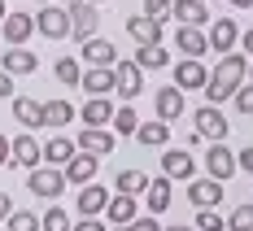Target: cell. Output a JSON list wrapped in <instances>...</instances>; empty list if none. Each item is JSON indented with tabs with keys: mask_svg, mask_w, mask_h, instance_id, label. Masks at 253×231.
<instances>
[{
	"mask_svg": "<svg viewBox=\"0 0 253 231\" xmlns=\"http://www.w3.org/2000/svg\"><path fill=\"white\" fill-rule=\"evenodd\" d=\"M245 78H249V57H245V52H223L218 66H214V75H210V83H205V101L210 105L231 101Z\"/></svg>",
	"mask_w": 253,
	"mask_h": 231,
	"instance_id": "cell-1",
	"label": "cell"
},
{
	"mask_svg": "<svg viewBox=\"0 0 253 231\" xmlns=\"http://www.w3.org/2000/svg\"><path fill=\"white\" fill-rule=\"evenodd\" d=\"M66 188H70V183H66V170H61V166H48V161H40V166L26 175V192L40 196V201H57Z\"/></svg>",
	"mask_w": 253,
	"mask_h": 231,
	"instance_id": "cell-2",
	"label": "cell"
},
{
	"mask_svg": "<svg viewBox=\"0 0 253 231\" xmlns=\"http://www.w3.org/2000/svg\"><path fill=\"white\" fill-rule=\"evenodd\" d=\"M114 96H123V101H135V96H144V70L135 66V57L131 61H114Z\"/></svg>",
	"mask_w": 253,
	"mask_h": 231,
	"instance_id": "cell-3",
	"label": "cell"
},
{
	"mask_svg": "<svg viewBox=\"0 0 253 231\" xmlns=\"http://www.w3.org/2000/svg\"><path fill=\"white\" fill-rule=\"evenodd\" d=\"M66 13H70V35H75L79 44H87V39L96 35V26H101L96 4H87V0H70V4H66Z\"/></svg>",
	"mask_w": 253,
	"mask_h": 231,
	"instance_id": "cell-4",
	"label": "cell"
},
{
	"mask_svg": "<svg viewBox=\"0 0 253 231\" xmlns=\"http://www.w3.org/2000/svg\"><path fill=\"white\" fill-rule=\"evenodd\" d=\"M192 131L201 135V140H227V118H223V109L218 105H201L197 114H192Z\"/></svg>",
	"mask_w": 253,
	"mask_h": 231,
	"instance_id": "cell-5",
	"label": "cell"
},
{
	"mask_svg": "<svg viewBox=\"0 0 253 231\" xmlns=\"http://www.w3.org/2000/svg\"><path fill=\"white\" fill-rule=\"evenodd\" d=\"M205 83H210V70H205L201 57H183V61H175V87L179 92H205Z\"/></svg>",
	"mask_w": 253,
	"mask_h": 231,
	"instance_id": "cell-6",
	"label": "cell"
},
{
	"mask_svg": "<svg viewBox=\"0 0 253 231\" xmlns=\"http://www.w3.org/2000/svg\"><path fill=\"white\" fill-rule=\"evenodd\" d=\"M205 170H210V179H223V183L240 170V166H236V153H231L223 140H210V149H205Z\"/></svg>",
	"mask_w": 253,
	"mask_h": 231,
	"instance_id": "cell-7",
	"label": "cell"
},
{
	"mask_svg": "<svg viewBox=\"0 0 253 231\" xmlns=\"http://www.w3.org/2000/svg\"><path fill=\"white\" fill-rule=\"evenodd\" d=\"M35 31H40L44 39H66V35H70V13L57 9V4H40V13H35Z\"/></svg>",
	"mask_w": 253,
	"mask_h": 231,
	"instance_id": "cell-8",
	"label": "cell"
},
{
	"mask_svg": "<svg viewBox=\"0 0 253 231\" xmlns=\"http://www.w3.org/2000/svg\"><path fill=\"white\" fill-rule=\"evenodd\" d=\"M0 35H4V44H9V48H22L26 39H31V35H40V31H35V18H31V13H4Z\"/></svg>",
	"mask_w": 253,
	"mask_h": 231,
	"instance_id": "cell-9",
	"label": "cell"
},
{
	"mask_svg": "<svg viewBox=\"0 0 253 231\" xmlns=\"http://www.w3.org/2000/svg\"><path fill=\"white\" fill-rule=\"evenodd\" d=\"M162 175H166V179H192V175H197V161H192V153H188V149H170V144H166V149H162Z\"/></svg>",
	"mask_w": 253,
	"mask_h": 231,
	"instance_id": "cell-10",
	"label": "cell"
},
{
	"mask_svg": "<svg viewBox=\"0 0 253 231\" xmlns=\"http://www.w3.org/2000/svg\"><path fill=\"white\" fill-rule=\"evenodd\" d=\"M61 170H66V183L83 188V183H92V179H96V170H101V157H96V153H83V149H79V153L70 157Z\"/></svg>",
	"mask_w": 253,
	"mask_h": 231,
	"instance_id": "cell-11",
	"label": "cell"
},
{
	"mask_svg": "<svg viewBox=\"0 0 253 231\" xmlns=\"http://www.w3.org/2000/svg\"><path fill=\"white\" fill-rule=\"evenodd\" d=\"M205 39H210V52H236V44H240V26L231 22V18H218V22H210V31H205Z\"/></svg>",
	"mask_w": 253,
	"mask_h": 231,
	"instance_id": "cell-12",
	"label": "cell"
},
{
	"mask_svg": "<svg viewBox=\"0 0 253 231\" xmlns=\"http://www.w3.org/2000/svg\"><path fill=\"white\" fill-rule=\"evenodd\" d=\"M109 188H101V183H83L79 188V218H96V214H105V205H109Z\"/></svg>",
	"mask_w": 253,
	"mask_h": 231,
	"instance_id": "cell-13",
	"label": "cell"
},
{
	"mask_svg": "<svg viewBox=\"0 0 253 231\" xmlns=\"http://www.w3.org/2000/svg\"><path fill=\"white\" fill-rule=\"evenodd\" d=\"M44 161V144L31 135V131H18L13 135V166H26V170H35Z\"/></svg>",
	"mask_w": 253,
	"mask_h": 231,
	"instance_id": "cell-14",
	"label": "cell"
},
{
	"mask_svg": "<svg viewBox=\"0 0 253 231\" xmlns=\"http://www.w3.org/2000/svg\"><path fill=\"white\" fill-rule=\"evenodd\" d=\"M0 70H9V75L18 78V75H35V70H40V57H35V52L26 48H9V44H4V57H0Z\"/></svg>",
	"mask_w": 253,
	"mask_h": 231,
	"instance_id": "cell-15",
	"label": "cell"
},
{
	"mask_svg": "<svg viewBox=\"0 0 253 231\" xmlns=\"http://www.w3.org/2000/svg\"><path fill=\"white\" fill-rule=\"evenodd\" d=\"M188 201L197 209H210L223 201V179H188Z\"/></svg>",
	"mask_w": 253,
	"mask_h": 231,
	"instance_id": "cell-16",
	"label": "cell"
},
{
	"mask_svg": "<svg viewBox=\"0 0 253 231\" xmlns=\"http://www.w3.org/2000/svg\"><path fill=\"white\" fill-rule=\"evenodd\" d=\"M87 96H109L114 92V66H83V83Z\"/></svg>",
	"mask_w": 253,
	"mask_h": 231,
	"instance_id": "cell-17",
	"label": "cell"
},
{
	"mask_svg": "<svg viewBox=\"0 0 253 231\" xmlns=\"http://www.w3.org/2000/svg\"><path fill=\"white\" fill-rule=\"evenodd\" d=\"M105 218H109V227H123V223H131V218H140V201H135L131 192H118V196H109Z\"/></svg>",
	"mask_w": 253,
	"mask_h": 231,
	"instance_id": "cell-18",
	"label": "cell"
},
{
	"mask_svg": "<svg viewBox=\"0 0 253 231\" xmlns=\"http://www.w3.org/2000/svg\"><path fill=\"white\" fill-rule=\"evenodd\" d=\"M175 48L183 57H205L210 52V39H205L201 26H175Z\"/></svg>",
	"mask_w": 253,
	"mask_h": 231,
	"instance_id": "cell-19",
	"label": "cell"
},
{
	"mask_svg": "<svg viewBox=\"0 0 253 231\" xmlns=\"http://www.w3.org/2000/svg\"><path fill=\"white\" fill-rule=\"evenodd\" d=\"M9 105H13V118H18L26 131L44 127V101H35V96H13Z\"/></svg>",
	"mask_w": 253,
	"mask_h": 231,
	"instance_id": "cell-20",
	"label": "cell"
},
{
	"mask_svg": "<svg viewBox=\"0 0 253 231\" xmlns=\"http://www.w3.org/2000/svg\"><path fill=\"white\" fill-rule=\"evenodd\" d=\"M170 18L179 26H210V9H205V0H175Z\"/></svg>",
	"mask_w": 253,
	"mask_h": 231,
	"instance_id": "cell-21",
	"label": "cell"
},
{
	"mask_svg": "<svg viewBox=\"0 0 253 231\" xmlns=\"http://www.w3.org/2000/svg\"><path fill=\"white\" fill-rule=\"evenodd\" d=\"M114 144H118V135H114V131H105V127H87V131H79V149H83V153L105 157V153H114Z\"/></svg>",
	"mask_w": 253,
	"mask_h": 231,
	"instance_id": "cell-22",
	"label": "cell"
},
{
	"mask_svg": "<svg viewBox=\"0 0 253 231\" xmlns=\"http://www.w3.org/2000/svg\"><path fill=\"white\" fill-rule=\"evenodd\" d=\"M153 105H157V118H162V122L183 118V92H179L175 83H170V87H157V92H153Z\"/></svg>",
	"mask_w": 253,
	"mask_h": 231,
	"instance_id": "cell-23",
	"label": "cell"
},
{
	"mask_svg": "<svg viewBox=\"0 0 253 231\" xmlns=\"http://www.w3.org/2000/svg\"><path fill=\"white\" fill-rule=\"evenodd\" d=\"M79 61H87V66H114V61H118V48H114L109 39H101V35H92V39L79 48Z\"/></svg>",
	"mask_w": 253,
	"mask_h": 231,
	"instance_id": "cell-24",
	"label": "cell"
},
{
	"mask_svg": "<svg viewBox=\"0 0 253 231\" xmlns=\"http://www.w3.org/2000/svg\"><path fill=\"white\" fill-rule=\"evenodd\" d=\"M175 179H166V175H157V179H149V188H144V201H149V214H166L170 209V196H175V188H170Z\"/></svg>",
	"mask_w": 253,
	"mask_h": 231,
	"instance_id": "cell-25",
	"label": "cell"
},
{
	"mask_svg": "<svg viewBox=\"0 0 253 231\" xmlns=\"http://www.w3.org/2000/svg\"><path fill=\"white\" fill-rule=\"evenodd\" d=\"M114 122V101L109 96H87L83 101V127H109Z\"/></svg>",
	"mask_w": 253,
	"mask_h": 231,
	"instance_id": "cell-26",
	"label": "cell"
},
{
	"mask_svg": "<svg viewBox=\"0 0 253 231\" xmlns=\"http://www.w3.org/2000/svg\"><path fill=\"white\" fill-rule=\"evenodd\" d=\"M70 122H75V105L61 101V96H48V101H44V127L61 131V127H70Z\"/></svg>",
	"mask_w": 253,
	"mask_h": 231,
	"instance_id": "cell-27",
	"label": "cell"
},
{
	"mask_svg": "<svg viewBox=\"0 0 253 231\" xmlns=\"http://www.w3.org/2000/svg\"><path fill=\"white\" fill-rule=\"evenodd\" d=\"M126 31H131L135 44H162V22H153V18H144V13L126 18Z\"/></svg>",
	"mask_w": 253,
	"mask_h": 231,
	"instance_id": "cell-28",
	"label": "cell"
},
{
	"mask_svg": "<svg viewBox=\"0 0 253 231\" xmlns=\"http://www.w3.org/2000/svg\"><path fill=\"white\" fill-rule=\"evenodd\" d=\"M135 140H140L144 149H166V144H170V127H166L162 118H153V122H140Z\"/></svg>",
	"mask_w": 253,
	"mask_h": 231,
	"instance_id": "cell-29",
	"label": "cell"
},
{
	"mask_svg": "<svg viewBox=\"0 0 253 231\" xmlns=\"http://www.w3.org/2000/svg\"><path fill=\"white\" fill-rule=\"evenodd\" d=\"M75 153H79V144L70 135H52L48 144H44V161H48V166H66Z\"/></svg>",
	"mask_w": 253,
	"mask_h": 231,
	"instance_id": "cell-30",
	"label": "cell"
},
{
	"mask_svg": "<svg viewBox=\"0 0 253 231\" xmlns=\"http://www.w3.org/2000/svg\"><path fill=\"white\" fill-rule=\"evenodd\" d=\"M166 61H170V57H166L162 44H140V48H135V66H140V70H162Z\"/></svg>",
	"mask_w": 253,
	"mask_h": 231,
	"instance_id": "cell-31",
	"label": "cell"
},
{
	"mask_svg": "<svg viewBox=\"0 0 253 231\" xmlns=\"http://www.w3.org/2000/svg\"><path fill=\"white\" fill-rule=\"evenodd\" d=\"M52 75H57V83H66V87H79L83 83V66H79V57H57Z\"/></svg>",
	"mask_w": 253,
	"mask_h": 231,
	"instance_id": "cell-32",
	"label": "cell"
},
{
	"mask_svg": "<svg viewBox=\"0 0 253 231\" xmlns=\"http://www.w3.org/2000/svg\"><path fill=\"white\" fill-rule=\"evenodd\" d=\"M109 127H114V135H135L140 131V114L131 105H123V109H114V122Z\"/></svg>",
	"mask_w": 253,
	"mask_h": 231,
	"instance_id": "cell-33",
	"label": "cell"
},
{
	"mask_svg": "<svg viewBox=\"0 0 253 231\" xmlns=\"http://www.w3.org/2000/svg\"><path fill=\"white\" fill-rule=\"evenodd\" d=\"M114 188H118V192H131V196H140V192L149 188V175H144V170H118Z\"/></svg>",
	"mask_w": 253,
	"mask_h": 231,
	"instance_id": "cell-34",
	"label": "cell"
},
{
	"mask_svg": "<svg viewBox=\"0 0 253 231\" xmlns=\"http://www.w3.org/2000/svg\"><path fill=\"white\" fill-rule=\"evenodd\" d=\"M40 223H44V231H75V218H70V214H66L61 205H48Z\"/></svg>",
	"mask_w": 253,
	"mask_h": 231,
	"instance_id": "cell-35",
	"label": "cell"
},
{
	"mask_svg": "<svg viewBox=\"0 0 253 231\" xmlns=\"http://www.w3.org/2000/svg\"><path fill=\"white\" fill-rule=\"evenodd\" d=\"M9 231H44V223H40L35 209H13L9 214Z\"/></svg>",
	"mask_w": 253,
	"mask_h": 231,
	"instance_id": "cell-36",
	"label": "cell"
},
{
	"mask_svg": "<svg viewBox=\"0 0 253 231\" xmlns=\"http://www.w3.org/2000/svg\"><path fill=\"white\" fill-rule=\"evenodd\" d=\"M227 231H253V196L245 201V205H236V209H231Z\"/></svg>",
	"mask_w": 253,
	"mask_h": 231,
	"instance_id": "cell-37",
	"label": "cell"
},
{
	"mask_svg": "<svg viewBox=\"0 0 253 231\" xmlns=\"http://www.w3.org/2000/svg\"><path fill=\"white\" fill-rule=\"evenodd\" d=\"M197 231H227V218L210 205V209H201V214H197Z\"/></svg>",
	"mask_w": 253,
	"mask_h": 231,
	"instance_id": "cell-38",
	"label": "cell"
},
{
	"mask_svg": "<svg viewBox=\"0 0 253 231\" xmlns=\"http://www.w3.org/2000/svg\"><path fill=\"white\" fill-rule=\"evenodd\" d=\"M231 105H236L240 114H253V78H245V83L236 87V96H231Z\"/></svg>",
	"mask_w": 253,
	"mask_h": 231,
	"instance_id": "cell-39",
	"label": "cell"
},
{
	"mask_svg": "<svg viewBox=\"0 0 253 231\" xmlns=\"http://www.w3.org/2000/svg\"><path fill=\"white\" fill-rule=\"evenodd\" d=\"M170 4H175V0H144V18L166 22V18H170Z\"/></svg>",
	"mask_w": 253,
	"mask_h": 231,
	"instance_id": "cell-40",
	"label": "cell"
},
{
	"mask_svg": "<svg viewBox=\"0 0 253 231\" xmlns=\"http://www.w3.org/2000/svg\"><path fill=\"white\" fill-rule=\"evenodd\" d=\"M75 231H109V223H101V218H79Z\"/></svg>",
	"mask_w": 253,
	"mask_h": 231,
	"instance_id": "cell-41",
	"label": "cell"
},
{
	"mask_svg": "<svg viewBox=\"0 0 253 231\" xmlns=\"http://www.w3.org/2000/svg\"><path fill=\"white\" fill-rule=\"evenodd\" d=\"M236 166H240V170H245V175L253 179V144L245 149V153H236Z\"/></svg>",
	"mask_w": 253,
	"mask_h": 231,
	"instance_id": "cell-42",
	"label": "cell"
},
{
	"mask_svg": "<svg viewBox=\"0 0 253 231\" xmlns=\"http://www.w3.org/2000/svg\"><path fill=\"white\" fill-rule=\"evenodd\" d=\"M0 166H13V140L0 135Z\"/></svg>",
	"mask_w": 253,
	"mask_h": 231,
	"instance_id": "cell-43",
	"label": "cell"
},
{
	"mask_svg": "<svg viewBox=\"0 0 253 231\" xmlns=\"http://www.w3.org/2000/svg\"><path fill=\"white\" fill-rule=\"evenodd\" d=\"M9 96H18V92H13V75L0 70V101H9Z\"/></svg>",
	"mask_w": 253,
	"mask_h": 231,
	"instance_id": "cell-44",
	"label": "cell"
},
{
	"mask_svg": "<svg viewBox=\"0 0 253 231\" xmlns=\"http://www.w3.org/2000/svg\"><path fill=\"white\" fill-rule=\"evenodd\" d=\"M240 48H245V57H253V26H249V31H240Z\"/></svg>",
	"mask_w": 253,
	"mask_h": 231,
	"instance_id": "cell-45",
	"label": "cell"
},
{
	"mask_svg": "<svg viewBox=\"0 0 253 231\" xmlns=\"http://www.w3.org/2000/svg\"><path fill=\"white\" fill-rule=\"evenodd\" d=\"M9 214H13V205H9V192H0V223H9Z\"/></svg>",
	"mask_w": 253,
	"mask_h": 231,
	"instance_id": "cell-46",
	"label": "cell"
},
{
	"mask_svg": "<svg viewBox=\"0 0 253 231\" xmlns=\"http://www.w3.org/2000/svg\"><path fill=\"white\" fill-rule=\"evenodd\" d=\"M162 231H197V227H183V223H175V227H162Z\"/></svg>",
	"mask_w": 253,
	"mask_h": 231,
	"instance_id": "cell-47",
	"label": "cell"
},
{
	"mask_svg": "<svg viewBox=\"0 0 253 231\" xmlns=\"http://www.w3.org/2000/svg\"><path fill=\"white\" fill-rule=\"evenodd\" d=\"M231 4H236V9H253V0H231Z\"/></svg>",
	"mask_w": 253,
	"mask_h": 231,
	"instance_id": "cell-48",
	"label": "cell"
},
{
	"mask_svg": "<svg viewBox=\"0 0 253 231\" xmlns=\"http://www.w3.org/2000/svg\"><path fill=\"white\" fill-rule=\"evenodd\" d=\"M0 22H4V0H0Z\"/></svg>",
	"mask_w": 253,
	"mask_h": 231,
	"instance_id": "cell-49",
	"label": "cell"
},
{
	"mask_svg": "<svg viewBox=\"0 0 253 231\" xmlns=\"http://www.w3.org/2000/svg\"><path fill=\"white\" fill-rule=\"evenodd\" d=\"M249 78H253V57H249Z\"/></svg>",
	"mask_w": 253,
	"mask_h": 231,
	"instance_id": "cell-50",
	"label": "cell"
},
{
	"mask_svg": "<svg viewBox=\"0 0 253 231\" xmlns=\"http://www.w3.org/2000/svg\"><path fill=\"white\" fill-rule=\"evenodd\" d=\"M87 4H105V0H87Z\"/></svg>",
	"mask_w": 253,
	"mask_h": 231,
	"instance_id": "cell-51",
	"label": "cell"
},
{
	"mask_svg": "<svg viewBox=\"0 0 253 231\" xmlns=\"http://www.w3.org/2000/svg\"><path fill=\"white\" fill-rule=\"evenodd\" d=\"M40 4H52V0H40Z\"/></svg>",
	"mask_w": 253,
	"mask_h": 231,
	"instance_id": "cell-52",
	"label": "cell"
},
{
	"mask_svg": "<svg viewBox=\"0 0 253 231\" xmlns=\"http://www.w3.org/2000/svg\"><path fill=\"white\" fill-rule=\"evenodd\" d=\"M0 231H9V227H0Z\"/></svg>",
	"mask_w": 253,
	"mask_h": 231,
	"instance_id": "cell-53",
	"label": "cell"
}]
</instances>
